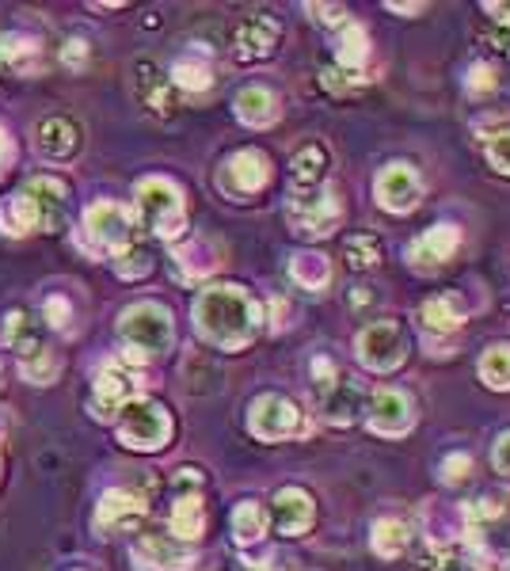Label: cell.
<instances>
[{
	"instance_id": "33",
	"label": "cell",
	"mask_w": 510,
	"mask_h": 571,
	"mask_svg": "<svg viewBox=\"0 0 510 571\" xmlns=\"http://www.w3.org/2000/svg\"><path fill=\"white\" fill-rule=\"evenodd\" d=\"M480 378L491 389H510V343H491L480 354Z\"/></svg>"
},
{
	"instance_id": "42",
	"label": "cell",
	"mask_w": 510,
	"mask_h": 571,
	"mask_svg": "<svg viewBox=\"0 0 510 571\" xmlns=\"http://www.w3.org/2000/svg\"><path fill=\"white\" fill-rule=\"evenodd\" d=\"M84 58H88V42L84 39H69L66 47H61V61H66L73 73H77L80 66H84Z\"/></svg>"
},
{
	"instance_id": "35",
	"label": "cell",
	"mask_w": 510,
	"mask_h": 571,
	"mask_svg": "<svg viewBox=\"0 0 510 571\" xmlns=\"http://www.w3.org/2000/svg\"><path fill=\"white\" fill-rule=\"evenodd\" d=\"M0 339H4L12 351H20V359L42 347L39 335H34V328H31V320H27V312H12V317L4 320V332H0Z\"/></svg>"
},
{
	"instance_id": "15",
	"label": "cell",
	"mask_w": 510,
	"mask_h": 571,
	"mask_svg": "<svg viewBox=\"0 0 510 571\" xmlns=\"http://www.w3.org/2000/svg\"><path fill=\"white\" fill-rule=\"evenodd\" d=\"M419 194H423V183H419V176L411 164H389L378 176V202L384 210H392V213L416 210Z\"/></svg>"
},
{
	"instance_id": "20",
	"label": "cell",
	"mask_w": 510,
	"mask_h": 571,
	"mask_svg": "<svg viewBox=\"0 0 510 571\" xmlns=\"http://www.w3.org/2000/svg\"><path fill=\"white\" fill-rule=\"evenodd\" d=\"M312 514H317V507H312L309 492H301V488H282V492L274 495L271 519H274V530L286 533V538L306 533L312 525Z\"/></svg>"
},
{
	"instance_id": "8",
	"label": "cell",
	"mask_w": 510,
	"mask_h": 571,
	"mask_svg": "<svg viewBox=\"0 0 510 571\" xmlns=\"http://www.w3.org/2000/svg\"><path fill=\"white\" fill-rule=\"evenodd\" d=\"M141 389V373L138 365H130L127 359L119 362H107L96 378V392H92V412L100 419H114L130 400H138Z\"/></svg>"
},
{
	"instance_id": "28",
	"label": "cell",
	"mask_w": 510,
	"mask_h": 571,
	"mask_svg": "<svg viewBox=\"0 0 510 571\" xmlns=\"http://www.w3.org/2000/svg\"><path fill=\"white\" fill-rule=\"evenodd\" d=\"M290 274L293 282L306 286V290H324V286L332 282V263L320 252H298L290 260Z\"/></svg>"
},
{
	"instance_id": "5",
	"label": "cell",
	"mask_w": 510,
	"mask_h": 571,
	"mask_svg": "<svg viewBox=\"0 0 510 571\" xmlns=\"http://www.w3.org/2000/svg\"><path fill=\"white\" fill-rule=\"evenodd\" d=\"M80 244L96 256H119L133 244V218L119 202H92L84 213Z\"/></svg>"
},
{
	"instance_id": "3",
	"label": "cell",
	"mask_w": 510,
	"mask_h": 571,
	"mask_svg": "<svg viewBox=\"0 0 510 571\" xmlns=\"http://www.w3.org/2000/svg\"><path fill=\"white\" fill-rule=\"evenodd\" d=\"M309 373H312V400H317L320 415L339 427L351 423L358 404H362V392H358L354 378H347V373L339 370V362L328 359V354H317V359L309 362Z\"/></svg>"
},
{
	"instance_id": "16",
	"label": "cell",
	"mask_w": 510,
	"mask_h": 571,
	"mask_svg": "<svg viewBox=\"0 0 510 571\" xmlns=\"http://www.w3.org/2000/svg\"><path fill=\"white\" fill-rule=\"evenodd\" d=\"M141 519H146V499L127 492V488H111L100 507H96V525L103 533H119V530H133Z\"/></svg>"
},
{
	"instance_id": "9",
	"label": "cell",
	"mask_w": 510,
	"mask_h": 571,
	"mask_svg": "<svg viewBox=\"0 0 510 571\" xmlns=\"http://www.w3.org/2000/svg\"><path fill=\"white\" fill-rule=\"evenodd\" d=\"M168 530L172 538L183 545V541H199L202 530H206V503L199 495V472L194 469H183L176 477V503H172V514H168Z\"/></svg>"
},
{
	"instance_id": "14",
	"label": "cell",
	"mask_w": 510,
	"mask_h": 571,
	"mask_svg": "<svg viewBox=\"0 0 510 571\" xmlns=\"http://www.w3.org/2000/svg\"><path fill=\"white\" fill-rule=\"evenodd\" d=\"M27 202H31V213H34V229L39 233H58L66 226V194L69 187L53 176H34L31 183L23 187Z\"/></svg>"
},
{
	"instance_id": "50",
	"label": "cell",
	"mask_w": 510,
	"mask_h": 571,
	"mask_svg": "<svg viewBox=\"0 0 510 571\" xmlns=\"http://www.w3.org/2000/svg\"><path fill=\"white\" fill-rule=\"evenodd\" d=\"M4 69H8V66H4V50H0V73H4Z\"/></svg>"
},
{
	"instance_id": "4",
	"label": "cell",
	"mask_w": 510,
	"mask_h": 571,
	"mask_svg": "<svg viewBox=\"0 0 510 571\" xmlns=\"http://www.w3.org/2000/svg\"><path fill=\"white\" fill-rule=\"evenodd\" d=\"M138 213L149 226V233H157L160 240H176L187 229L183 194L164 176H149V180L138 183Z\"/></svg>"
},
{
	"instance_id": "23",
	"label": "cell",
	"mask_w": 510,
	"mask_h": 571,
	"mask_svg": "<svg viewBox=\"0 0 510 571\" xmlns=\"http://www.w3.org/2000/svg\"><path fill=\"white\" fill-rule=\"evenodd\" d=\"M176 274L183 282H199L206 274H213V267H218V252H213L210 240H187L183 248H176Z\"/></svg>"
},
{
	"instance_id": "13",
	"label": "cell",
	"mask_w": 510,
	"mask_h": 571,
	"mask_svg": "<svg viewBox=\"0 0 510 571\" xmlns=\"http://www.w3.org/2000/svg\"><path fill=\"white\" fill-rule=\"evenodd\" d=\"M370 431L384 434V439H400L416 427V404H411L408 392L400 389H381L370 400Z\"/></svg>"
},
{
	"instance_id": "26",
	"label": "cell",
	"mask_w": 510,
	"mask_h": 571,
	"mask_svg": "<svg viewBox=\"0 0 510 571\" xmlns=\"http://www.w3.org/2000/svg\"><path fill=\"white\" fill-rule=\"evenodd\" d=\"M172 84L183 92H206L213 84V66L206 58V50H191L172 66Z\"/></svg>"
},
{
	"instance_id": "22",
	"label": "cell",
	"mask_w": 510,
	"mask_h": 571,
	"mask_svg": "<svg viewBox=\"0 0 510 571\" xmlns=\"http://www.w3.org/2000/svg\"><path fill=\"white\" fill-rule=\"evenodd\" d=\"M77 146H80L77 122L53 114V119H47L39 127V153L47 157V160H69V157L77 153Z\"/></svg>"
},
{
	"instance_id": "49",
	"label": "cell",
	"mask_w": 510,
	"mask_h": 571,
	"mask_svg": "<svg viewBox=\"0 0 510 571\" xmlns=\"http://www.w3.org/2000/svg\"><path fill=\"white\" fill-rule=\"evenodd\" d=\"M389 8H392V12H419L423 4H389Z\"/></svg>"
},
{
	"instance_id": "51",
	"label": "cell",
	"mask_w": 510,
	"mask_h": 571,
	"mask_svg": "<svg viewBox=\"0 0 510 571\" xmlns=\"http://www.w3.org/2000/svg\"><path fill=\"white\" fill-rule=\"evenodd\" d=\"M0 381H4V370H0Z\"/></svg>"
},
{
	"instance_id": "18",
	"label": "cell",
	"mask_w": 510,
	"mask_h": 571,
	"mask_svg": "<svg viewBox=\"0 0 510 571\" xmlns=\"http://www.w3.org/2000/svg\"><path fill=\"white\" fill-rule=\"evenodd\" d=\"M133 560L149 571H187L194 564L191 549H183L176 538H160V533H149L133 545Z\"/></svg>"
},
{
	"instance_id": "2",
	"label": "cell",
	"mask_w": 510,
	"mask_h": 571,
	"mask_svg": "<svg viewBox=\"0 0 510 571\" xmlns=\"http://www.w3.org/2000/svg\"><path fill=\"white\" fill-rule=\"evenodd\" d=\"M119 335H122V343H127L122 359L130 365L157 359V354H164L168 347H172V312L164 305H157V301H138V305H130L122 312Z\"/></svg>"
},
{
	"instance_id": "6",
	"label": "cell",
	"mask_w": 510,
	"mask_h": 571,
	"mask_svg": "<svg viewBox=\"0 0 510 571\" xmlns=\"http://www.w3.org/2000/svg\"><path fill=\"white\" fill-rule=\"evenodd\" d=\"M286 218H290L293 233L301 237H328L336 233L339 218H343V207H339L332 187H312V191H290V202H286Z\"/></svg>"
},
{
	"instance_id": "48",
	"label": "cell",
	"mask_w": 510,
	"mask_h": 571,
	"mask_svg": "<svg viewBox=\"0 0 510 571\" xmlns=\"http://www.w3.org/2000/svg\"><path fill=\"white\" fill-rule=\"evenodd\" d=\"M8 157H12V149H8V138H4V130H0V172H4Z\"/></svg>"
},
{
	"instance_id": "44",
	"label": "cell",
	"mask_w": 510,
	"mask_h": 571,
	"mask_svg": "<svg viewBox=\"0 0 510 571\" xmlns=\"http://www.w3.org/2000/svg\"><path fill=\"white\" fill-rule=\"evenodd\" d=\"M309 12L320 23H347V8L343 4H309Z\"/></svg>"
},
{
	"instance_id": "1",
	"label": "cell",
	"mask_w": 510,
	"mask_h": 571,
	"mask_svg": "<svg viewBox=\"0 0 510 571\" xmlns=\"http://www.w3.org/2000/svg\"><path fill=\"white\" fill-rule=\"evenodd\" d=\"M259 320H263V312H259L256 298L240 286H213L194 301V324L221 351H240L252 343Z\"/></svg>"
},
{
	"instance_id": "43",
	"label": "cell",
	"mask_w": 510,
	"mask_h": 571,
	"mask_svg": "<svg viewBox=\"0 0 510 571\" xmlns=\"http://www.w3.org/2000/svg\"><path fill=\"white\" fill-rule=\"evenodd\" d=\"M47 324L69 328V301L66 298H47Z\"/></svg>"
},
{
	"instance_id": "25",
	"label": "cell",
	"mask_w": 510,
	"mask_h": 571,
	"mask_svg": "<svg viewBox=\"0 0 510 571\" xmlns=\"http://www.w3.org/2000/svg\"><path fill=\"white\" fill-rule=\"evenodd\" d=\"M324 168H328V153L320 146H306L298 149L290 160V183L293 191H312V187L324 183Z\"/></svg>"
},
{
	"instance_id": "37",
	"label": "cell",
	"mask_w": 510,
	"mask_h": 571,
	"mask_svg": "<svg viewBox=\"0 0 510 571\" xmlns=\"http://www.w3.org/2000/svg\"><path fill=\"white\" fill-rule=\"evenodd\" d=\"M343 252H347V263H351L354 271H366V267H373L381 260V244L373 237H351Z\"/></svg>"
},
{
	"instance_id": "36",
	"label": "cell",
	"mask_w": 510,
	"mask_h": 571,
	"mask_svg": "<svg viewBox=\"0 0 510 571\" xmlns=\"http://www.w3.org/2000/svg\"><path fill=\"white\" fill-rule=\"evenodd\" d=\"M20 370L27 381H34V385H50L53 378H58V359L47 351V347H39V351L23 354L20 359Z\"/></svg>"
},
{
	"instance_id": "30",
	"label": "cell",
	"mask_w": 510,
	"mask_h": 571,
	"mask_svg": "<svg viewBox=\"0 0 510 571\" xmlns=\"http://www.w3.org/2000/svg\"><path fill=\"white\" fill-rule=\"evenodd\" d=\"M267 533V511L252 499H244V503L232 511V538H237V545H256V541H263Z\"/></svg>"
},
{
	"instance_id": "41",
	"label": "cell",
	"mask_w": 510,
	"mask_h": 571,
	"mask_svg": "<svg viewBox=\"0 0 510 571\" xmlns=\"http://www.w3.org/2000/svg\"><path fill=\"white\" fill-rule=\"evenodd\" d=\"M464 84H469V92H491L496 88V73H491V66H472Z\"/></svg>"
},
{
	"instance_id": "34",
	"label": "cell",
	"mask_w": 510,
	"mask_h": 571,
	"mask_svg": "<svg viewBox=\"0 0 510 571\" xmlns=\"http://www.w3.org/2000/svg\"><path fill=\"white\" fill-rule=\"evenodd\" d=\"M0 229L12 237H23L34 229V213H31V202H27V194H12V199L0 207Z\"/></svg>"
},
{
	"instance_id": "46",
	"label": "cell",
	"mask_w": 510,
	"mask_h": 571,
	"mask_svg": "<svg viewBox=\"0 0 510 571\" xmlns=\"http://www.w3.org/2000/svg\"><path fill=\"white\" fill-rule=\"evenodd\" d=\"M484 8H488L491 16H496L499 23H507V27H510V4H484Z\"/></svg>"
},
{
	"instance_id": "31",
	"label": "cell",
	"mask_w": 510,
	"mask_h": 571,
	"mask_svg": "<svg viewBox=\"0 0 510 571\" xmlns=\"http://www.w3.org/2000/svg\"><path fill=\"white\" fill-rule=\"evenodd\" d=\"M138 88H141V100H146V107H153L157 114H172V88L164 84V77L157 73L149 61H141L138 66Z\"/></svg>"
},
{
	"instance_id": "40",
	"label": "cell",
	"mask_w": 510,
	"mask_h": 571,
	"mask_svg": "<svg viewBox=\"0 0 510 571\" xmlns=\"http://www.w3.org/2000/svg\"><path fill=\"white\" fill-rule=\"evenodd\" d=\"M469 472H472L469 453H450V458L442 461V477L450 480V484H458V480H464Z\"/></svg>"
},
{
	"instance_id": "12",
	"label": "cell",
	"mask_w": 510,
	"mask_h": 571,
	"mask_svg": "<svg viewBox=\"0 0 510 571\" xmlns=\"http://www.w3.org/2000/svg\"><path fill=\"white\" fill-rule=\"evenodd\" d=\"M358 359H362L366 370H378V373H389L397 370L400 362H404V332H400L397 324H389V320H378V324L362 328V335H358Z\"/></svg>"
},
{
	"instance_id": "39",
	"label": "cell",
	"mask_w": 510,
	"mask_h": 571,
	"mask_svg": "<svg viewBox=\"0 0 510 571\" xmlns=\"http://www.w3.org/2000/svg\"><path fill=\"white\" fill-rule=\"evenodd\" d=\"M488 160L499 168L503 176H510V127L507 130H496L488 138Z\"/></svg>"
},
{
	"instance_id": "32",
	"label": "cell",
	"mask_w": 510,
	"mask_h": 571,
	"mask_svg": "<svg viewBox=\"0 0 510 571\" xmlns=\"http://www.w3.org/2000/svg\"><path fill=\"white\" fill-rule=\"evenodd\" d=\"M0 50H4V66H12L16 73H31L39 66V39L31 34H4Z\"/></svg>"
},
{
	"instance_id": "24",
	"label": "cell",
	"mask_w": 510,
	"mask_h": 571,
	"mask_svg": "<svg viewBox=\"0 0 510 571\" xmlns=\"http://www.w3.org/2000/svg\"><path fill=\"white\" fill-rule=\"evenodd\" d=\"M461 320H464V309H461V301L453 298V293H438V298H427L423 309H419V324H423L427 332H438V335L453 332Z\"/></svg>"
},
{
	"instance_id": "52",
	"label": "cell",
	"mask_w": 510,
	"mask_h": 571,
	"mask_svg": "<svg viewBox=\"0 0 510 571\" xmlns=\"http://www.w3.org/2000/svg\"><path fill=\"white\" fill-rule=\"evenodd\" d=\"M507 571H510V557H507Z\"/></svg>"
},
{
	"instance_id": "11",
	"label": "cell",
	"mask_w": 510,
	"mask_h": 571,
	"mask_svg": "<svg viewBox=\"0 0 510 571\" xmlns=\"http://www.w3.org/2000/svg\"><path fill=\"white\" fill-rule=\"evenodd\" d=\"M271 180V160H267L259 149H240L232 153L218 172V187L229 194V199H248V194H259Z\"/></svg>"
},
{
	"instance_id": "47",
	"label": "cell",
	"mask_w": 510,
	"mask_h": 571,
	"mask_svg": "<svg viewBox=\"0 0 510 571\" xmlns=\"http://www.w3.org/2000/svg\"><path fill=\"white\" fill-rule=\"evenodd\" d=\"M274 317H279V320H274V328L290 324V320H286V317H290V305H286V301H282V298H279V301H274Z\"/></svg>"
},
{
	"instance_id": "29",
	"label": "cell",
	"mask_w": 510,
	"mask_h": 571,
	"mask_svg": "<svg viewBox=\"0 0 510 571\" xmlns=\"http://www.w3.org/2000/svg\"><path fill=\"white\" fill-rule=\"evenodd\" d=\"M336 58H339V69H347V73H354V69L366 66V58H370V34H366V27L343 23V34H339V47H336Z\"/></svg>"
},
{
	"instance_id": "27",
	"label": "cell",
	"mask_w": 510,
	"mask_h": 571,
	"mask_svg": "<svg viewBox=\"0 0 510 571\" xmlns=\"http://www.w3.org/2000/svg\"><path fill=\"white\" fill-rule=\"evenodd\" d=\"M370 545H373V552H378V557L397 560L400 552H404V549L411 545V525H408V522H400V519H381V522H373Z\"/></svg>"
},
{
	"instance_id": "7",
	"label": "cell",
	"mask_w": 510,
	"mask_h": 571,
	"mask_svg": "<svg viewBox=\"0 0 510 571\" xmlns=\"http://www.w3.org/2000/svg\"><path fill=\"white\" fill-rule=\"evenodd\" d=\"M172 439V419L157 400H130L119 419V442L130 450H160Z\"/></svg>"
},
{
	"instance_id": "19",
	"label": "cell",
	"mask_w": 510,
	"mask_h": 571,
	"mask_svg": "<svg viewBox=\"0 0 510 571\" xmlns=\"http://www.w3.org/2000/svg\"><path fill=\"white\" fill-rule=\"evenodd\" d=\"M461 248V229L458 226H434L427 233H419L408 244V260L416 267H438L453 260V252Z\"/></svg>"
},
{
	"instance_id": "21",
	"label": "cell",
	"mask_w": 510,
	"mask_h": 571,
	"mask_svg": "<svg viewBox=\"0 0 510 571\" xmlns=\"http://www.w3.org/2000/svg\"><path fill=\"white\" fill-rule=\"evenodd\" d=\"M232 107H237V119L244 122V127H256V130L271 127V122L279 119V96H274L271 88H263V84L244 88Z\"/></svg>"
},
{
	"instance_id": "38",
	"label": "cell",
	"mask_w": 510,
	"mask_h": 571,
	"mask_svg": "<svg viewBox=\"0 0 510 571\" xmlns=\"http://www.w3.org/2000/svg\"><path fill=\"white\" fill-rule=\"evenodd\" d=\"M114 271H119L122 279H141V274H149V271H153V260H149V252H146V248L130 244L127 252H119V256H114Z\"/></svg>"
},
{
	"instance_id": "45",
	"label": "cell",
	"mask_w": 510,
	"mask_h": 571,
	"mask_svg": "<svg viewBox=\"0 0 510 571\" xmlns=\"http://www.w3.org/2000/svg\"><path fill=\"white\" fill-rule=\"evenodd\" d=\"M491 461H496V469H499V472H507V477H510V431H507V434H499V439H496Z\"/></svg>"
},
{
	"instance_id": "17",
	"label": "cell",
	"mask_w": 510,
	"mask_h": 571,
	"mask_svg": "<svg viewBox=\"0 0 510 571\" xmlns=\"http://www.w3.org/2000/svg\"><path fill=\"white\" fill-rule=\"evenodd\" d=\"M274 47H279V23H274L271 16H248V20L232 31V58L237 61L267 58Z\"/></svg>"
},
{
	"instance_id": "10",
	"label": "cell",
	"mask_w": 510,
	"mask_h": 571,
	"mask_svg": "<svg viewBox=\"0 0 510 571\" xmlns=\"http://www.w3.org/2000/svg\"><path fill=\"white\" fill-rule=\"evenodd\" d=\"M248 427H252V434L263 442H282L306 431V427H301V412L286 397H279V392H267V397L256 400L252 412H248Z\"/></svg>"
}]
</instances>
